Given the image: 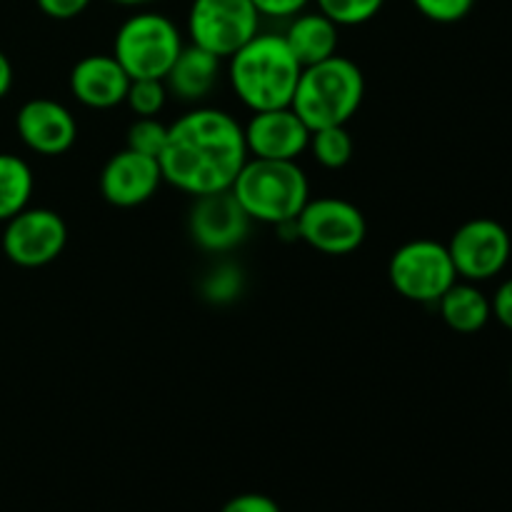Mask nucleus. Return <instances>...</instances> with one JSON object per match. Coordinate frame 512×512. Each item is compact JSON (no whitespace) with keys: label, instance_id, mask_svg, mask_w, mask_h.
Returning <instances> with one entry per match:
<instances>
[{"label":"nucleus","instance_id":"f257e3e1","mask_svg":"<svg viewBox=\"0 0 512 512\" xmlns=\"http://www.w3.org/2000/svg\"><path fill=\"white\" fill-rule=\"evenodd\" d=\"M248 158L245 130L235 115L195 105L168 125V143L158 163L163 183L198 198L233 188Z\"/></svg>","mask_w":512,"mask_h":512},{"label":"nucleus","instance_id":"f03ea898","mask_svg":"<svg viewBox=\"0 0 512 512\" xmlns=\"http://www.w3.org/2000/svg\"><path fill=\"white\" fill-rule=\"evenodd\" d=\"M303 65L283 33H258L228 58V80L235 98L250 110L288 108L293 103Z\"/></svg>","mask_w":512,"mask_h":512},{"label":"nucleus","instance_id":"7ed1b4c3","mask_svg":"<svg viewBox=\"0 0 512 512\" xmlns=\"http://www.w3.org/2000/svg\"><path fill=\"white\" fill-rule=\"evenodd\" d=\"M365 98V75L355 60L333 58L303 68L290 108L310 130L348 125Z\"/></svg>","mask_w":512,"mask_h":512},{"label":"nucleus","instance_id":"20e7f679","mask_svg":"<svg viewBox=\"0 0 512 512\" xmlns=\"http://www.w3.org/2000/svg\"><path fill=\"white\" fill-rule=\"evenodd\" d=\"M233 195L253 223H295L310 200V180L298 160L248 158L233 183Z\"/></svg>","mask_w":512,"mask_h":512},{"label":"nucleus","instance_id":"39448f33","mask_svg":"<svg viewBox=\"0 0 512 512\" xmlns=\"http://www.w3.org/2000/svg\"><path fill=\"white\" fill-rule=\"evenodd\" d=\"M185 48L183 30L158 10H135L120 23L113 38V55L130 80H165Z\"/></svg>","mask_w":512,"mask_h":512},{"label":"nucleus","instance_id":"423d86ee","mask_svg":"<svg viewBox=\"0 0 512 512\" xmlns=\"http://www.w3.org/2000/svg\"><path fill=\"white\" fill-rule=\"evenodd\" d=\"M388 280L395 293L410 303L435 305L455 283L453 258L448 245L430 238H415L395 248L388 263Z\"/></svg>","mask_w":512,"mask_h":512},{"label":"nucleus","instance_id":"0eeeda50","mask_svg":"<svg viewBox=\"0 0 512 512\" xmlns=\"http://www.w3.org/2000/svg\"><path fill=\"white\" fill-rule=\"evenodd\" d=\"M295 233L308 248L323 255H350L368 238L363 210L345 198H310L295 218Z\"/></svg>","mask_w":512,"mask_h":512},{"label":"nucleus","instance_id":"6e6552de","mask_svg":"<svg viewBox=\"0 0 512 512\" xmlns=\"http://www.w3.org/2000/svg\"><path fill=\"white\" fill-rule=\"evenodd\" d=\"M185 30L190 43L228 60L260 33V15L250 0H193Z\"/></svg>","mask_w":512,"mask_h":512},{"label":"nucleus","instance_id":"1a4fd4ad","mask_svg":"<svg viewBox=\"0 0 512 512\" xmlns=\"http://www.w3.org/2000/svg\"><path fill=\"white\" fill-rule=\"evenodd\" d=\"M3 253L18 268H45L63 255L68 245V225L50 208H25L5 220Z\"/></svg>","mask_w":512,"mask_h":512},{"label":"nucleus","instance_id":"9d476101","mask_svg":"<svg viewBox=\"0 0 512 512\" xmlns=\"http://www.w3.org/2000/svg\"><path fill=\"white\" fill-rule=\"evenodd\" d=\"M448 253L460 280L485 283L508 268L512 240L498 220L473 218L455 230L448 240Z\"/></svg>","mask_w":512,"mask_h":512},{"label":"nucleus","instance_id":"9b49d317","mask_svg":"<svg viewBox=\"0 0 512 512\" xmlns=\"http://www.w3.org/2000/svg\"><path fill=\"white\" fill-rule=\"evenodd\" d=\"M250 223L253 220L248 218L233 190L198 195L188 213L190 238L200 250L213 255L240 248L248 238Z\"/></svg>","mask_w":512,"mask_h":512},{"label":"nucleus","instance_id":"f8f14e48","mask_svg":"<svg viewBox=\"0 0 512 512\" xmlns=\"http://www.w3.org/2000/svg\"><path fill=\"white\" fill-rule=\"evenodd\" d=\"M163 185L158 158L123 148L108 158L100 170V195L113 208H140Z\"/></svg>","mask_w":512,"mask_h":512},{"label":"nucleus","instance_id":"ddd939ff","mask_svg":"<svg viewBox=\"0 0 512 512\" xmlns=\"http://www.w3.org/2000/svg\"><path fill=\"white\" fill-rule=\"evenodd\" d=\"M15 130L25 148L45 158L68 153L78 140V120L68 105L53 98H33L20 105Z\"/></svg>","mask_w":512,"mask_h":512},{"label":"nucleus","instance_id":"4468645a","mask_svg":"<svg viewBox=\"0 0 512 512\" xmlns=\"http://www.w3.org/2000/svg\"><path fill=\"white\" fill-rule=\"evenodd\" d=\"M243 130L248 155L263 160H298L300 155L308 153L310 133H313L290 105L253 113Z\"/></svg>","mask_w":512,"mask_h":512},{"label":"nucleus","instance_id":"2eb2a0df","mask_svg":"<svg viewBox=\"0 0 512 512\" xmlns=\"http://www.w3.org/2000/svg\"><path fill=\"white\" fill-rule=\"evenodd\" d=\"M70 95L90 110H110L125 103L130 75L113 53H93L80 58L68 75Z\"/></svg>","mask_w":512,"mask_h":512},{"label":"nucleus","instance_id":"dca6fc26","mask_svg":"<svg viewBox=\"0 0 512 512\" xmlns=\"http://www.w3.org/2000/svg\"><path fill=\"white\" fill-rule=\"evenodd\" d=\"M220 75H223V58L193 43H185L178 60L165 75V88L183 103L198 105L218 88Z\"/></svg>","mask_w":512,"mask_h":512},{"label":"nucleus","instance_id":"f3484780","mask_svg":"<svg viewBox=\"0 0 512 512\" xmlns=\"http://www.w3.org/2000/svg\"><path fill=\"white\" fill-rule=\"evenodd\" d=\"M283 38L288 48L293 50L295 58H298V63L308 68V65L328 60L338 53L340 28L320 10H303V13L288 20Z\"/></svg>","mask_w":512,"mask_h":512},{"label":"nucleus","instance_id":"a211bd4d","mask_svg":"<svg viewBox=\"0 0 512 512\" xmlns=\"http://www.w3.org/2000/svg\"><path fill=\"white\" fill-rule=\"evenodd\" d=\"M435 305L443 323L460 335L480 333L493 318L490 298L478 288V283H468V280H455Z\"/></svg>","mask_w":512,"mask_h":512},{"label":"nucleus","instance_id":"6ab92c4d","mask_svg":"<svg viewBox=\"0 0 512 512\" xmlns=\"http://www.w3.org/2000/svg\"><path fill=\"white\" fill-rule=\"evenodd\" d=\"M35 175L20 155L0 153V223L10 220L30 205Z\"/></svg>","mask_w":512,"mask_h":512},{"label":"nucleus","instance_id":"aec40b11","mask_svg":"<svg viewBox=\"0 0 512 512\" xmlns=\"http://www.w3.org/2000/svg\"><path fill=\"white\" fill-rule=\"evenodd\" d=\"M310 155L325 170H343L353 160L355 143L348 125H330L310 133Z\"/></svg>","mask_w":512,"mask_h":512},{"label":"nucleus","instance_id":"412c9836","mask_svg":"<svg viewBox=\"0 0 512 512\" xmlns=\"http://www.w3.org/2000/svg\"><path fill=\"white\" fill-rule=\"evenodd\" d=\"M313 3L338 28H358L370 23L383 10L385 0H313Z\"/></svg>","mask_w":512,"mask_h":512},{"label":"nucleus","instance_id":"4be33fe9","mask_svg":"<svg viewBox=\"0 0 512 512\" xmlns=\"http://www.w3.org/2000/svg\"><path fill=\"white\" fill-rule=\"evenodd\" d=\"M168 88L165 80L158 78H138L130 80L125 105L135 113V118H158L168 103Z\"/></svg>","mask_w":512,"mask_h":512},{"label":"nucleus","instance_id":"5701e85b","mask_svg":"<svg viewBox=\"0 0 512 512\" xmlns=\"http://www.w3.org/2000/svg\"><path fill=\"white\" fill-rule=\"evenodd\" d=\"M165 143H168V125L160 118H135L125 135V148L150 158H160Z\"/></svg>","mask_w":512,"mask_h":512},{"label":"nucleus","instance_id":"b1692460","mask_svg":"<svg viewBox=\"0 0 512 512\" xmlns=\"http://www.w3.org/2000/svg\"><path fill=\"white\" fill-rule=\"evenodd\" d=\"M243 290V273L235 265H218L203 283V295L210 303H230Z\"/></svg>","mask_w":512,"mask_h":512},{"label":"nucleus","instance_id":"393cba45","mask_svg":"<svg viewBox=\"0 0 512 512\" xmlns=\"http://www.w3.org/2000/svg\"><path fill=\"white\" fill-rule=\"evenodd\" d=\"M413 5L423 18L440 25H453L470 15L475 0H413Z\"/></svg>","mask_w":512,"mask_h":512},{"label":"nucleus","instance_id":"a878e982","mask_svg":"<svg viewBox=\"0 0 512 512\" xmlns=\"http://www.w3.org/2000/svg\"><path fill=\"white\" fill-rule=\"evenodd\" d=\"M258 10L260 18H273V20H290L308 10L313 0H250Z\"/></svg>","mask_w":512,"mask_h":512},{"label":"nucleus","instance_id":"bb28decb","mask_svg":"<svg viewBox=\"0 0 512 512\" xmlns=\"http://www.w3.org/2000/svg\"><path fill=\"white\" fill-rule=\"evenodd\" d=\"M220 512H283L273 498L263 493H243L230 498Z\"/></svg>","mask_w":512,"mask_h":512},{"label":"nucleus","instance_id":"cd10ccee","mask_svg":"<svg viewBox=\"0 0 512 512\" xmlns=\"http://www.w3.org/2000/svg\"><path fill=\"white\" fill-rule=\"evenodd\" d=\"M93 0H35L40 13L53 20H73L90 8Z\"/></svg>","mask_w":512,"mask_h":512},{"label":"nucleus","instance_id":"c85d7f7f","mask_svg":"<svg viewBox=\"0 0 512 512\" xmlns=\"http://www.w3.org/2000/svg\"><path fill=\"white\" fill-rule=\"evenodd\" d=\"M490 305H493V318L512 333V278L500 283V288L490 298Z\"/></svg>","mask_w":512,"mask_h":512},{"label":"nucleus","instance_id":"c756f323","mask_svg":"<svg viewBox=\"0 0 512 512\" xmlns=\"http://www.w3.org/2000/svg\"><path fill=\"white\" fill-rule=\"evenodd\" d=\"M13 63H10L8 55L0 50V100L5 98V95L10 93V88H13Z\"/></svg>","mask_w":512,"mask_h":512},{"label":"nucleus","instance_id":"7c9ffc66","mask_svg":"<svg viewBox=\"0 0 512 512\" xmlns=\"http://www.w3.org/2000/svg\"><path fill=\"white\" fill-rule=\"evenodd\" d=\"M115 5H123V8H145V5L155 3V0H110Z\"/></svg>","mask_w":512,"mask_h":512},{"label":"nucleus","instance_id":"2f4dec72","mask_svg":"<svg viewBox=\"0 0 512 512\" xmlns=\"http://www.w3.org/2000/svg\"><path fill=\"white\" fill-rule=\"evenodd\" d=\"M510 383H512V368H510Z\"/></svg>","mask_w":512,"mask_h":512}]
</instances>
